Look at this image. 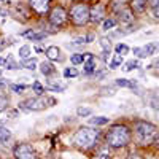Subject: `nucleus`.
<instances>
[{
	"label": "nucleus",
	"mask_w": 159,
	"mask_h": 159,
	"mask_svg": "<svg viewBox=\"0 0 159 159\" xmlns=\"http://www.w3.org/2000/svg\"><path fill=\"white\" fill-rule=\"evenodd\" d=\"M38 70H40V73L45 75V76L56 75V67H54V64H52L51 61H43L42 64L38 65Z\"/></svg>",
	"instance_id": "15"
},
{
	"label": "nucleus",
	"mask_w": 159,
	"mask_h": 159,
	"mask_svg": "<svg viewBox=\"0 0 159 159\" xmlns=\"http://www.w3.org/2000/svg\"><path fill=\"white\" fill-rule=\"evenodd\" d=\"M37 65H38L37 59L32 57V59H27V61H24V62H22V69H27V70L34 72V70L37 69Z\"/></svg>",
	"instance_id": "32"
},
{
	"label": "nucleus",
	"mask_w": 159,
	"mask_h": 159,
	"mask_svg": "<svg viewBox=\"0 0 159 159\" xmlns=\"http://www.w3.org/2000/svg\"><path fill=\"white\" fill-rule=\"evenodd\" d=\"M126 2H127V0H111V2H110V10L118 15L123 8H126Z\"/></svg>",
	"instance_id": "24"
},
{
	"label": "nucleus",
	"mask_w": 159,
	"mask_h": 159,
	"mask_svg": "<svg viewBox=\"0 0 159 159\" xmlns=\"http://www.w3.org/2000/svg\"><path fill=\"white\" fill-rule=\"evenodd\" d=\"M3 69H7V70H18V69H22V64L16 62L13 56H7V59H5V67H3Z\"/></svg>",
	"instance_id": "19"
},
{
	"label": "nucleus",
	"mask_w": 159,
	"mask_h": 159,
	"mask_svg": "<svg viewBox=\"0 0 159 159\" xmlns=\"http://www.w3.org/2000/svg\"><path fill=\"white\" fill-rule=\"evenodd\" d=\"M96 40V35L94 34H84L81 37H76L75 38V43H72V46H81V45H88V43H92Z\"/></svg>",
	"instance_id": "17"
},
{
	"label": "nucleus",
	"mask_w": 159,
	"mask_h": 159,
	"mask_svg": "<svg viewBox=\"0 0 159 159\" xmlns=\"http://www.w3.org/2000/svg\"><path fill=\"white\" fill-rule=\"evenodd\" d=\"M70 62H72L73 65H81V64L84 62V57H83L81 52H75V54L70 56Z\"/></svg>",
	"instance_id": "34"
},
{
	"label": "nucleus",
	"mask_w": 159,
	"mask_h": 159,
	"mask_svg": "<svg viewBox=\"0 0 159 159\" xmlns=\"http://www.w3.org/2000/svg\"><path fill=\"white\" fill-rule=\"evenodd\" d=\"M127 159H145L142 154H139V153H130L129 156H127Z\"/></svg>",
	"instance_id": "39"
},
{
	"label": "nucleus",
	"mask_w": 159,
	"mask_h": 159,
	"mask_svg": "<svg viewBox=\"0 0 159 159\" xmlns=\"http://www.w3.org/2000/svg\"><path fill=\"white\" fill-rule=\"evenodd\" d=\"M10 15L15 18L16 21L27 22L32 18V10L29 8V5L25 7L22 3H11L10 5Z\"/></svg>",
	"instance_id": "7"
},
{
	"label": "nucleus",
	"mask_w": 159,
	"mask_h": 159,
	"mask_svg": "<svg viewBox=\"0 0 159 159\" xmlns=\"http://www.w3.org/2000/svg\"><path fill=\"white\" fill-rule=\"evenodd\" d=\"M157 126L150 121H135L134 123V137L140 147H150L157 135Z\"/></svg>",
	"instance_id": "3"
},
{
	"label": "nucleus",
	"mask_w": 159,
	"mask_h": 159,
	"mask_svg": "<svg viewBox=\"0 0 159 159\" xmlns=\"http://www.w3.org/2000/svg\"><path fill=\"white\" fill-rule=\"evenodd\" d=\"M132 51H134V54H135L137 57H140V59H143V57H150V56L156 54V52L159 51V43L151 42V43L145 45V46H135Z\"/></svg>",
	"instance_id": "11"
},
{
	"label": "nucleus",
	"mask_w": 159,
	"mask_h": 159,
	"mask_svg": "<svg viewBox=\"0 0 159 159\" xmlns=\"http://www.w3.org/2000/svg\"><path fill=\"white\" fill-rule=\"evenodd\" d=\"M0 15H2V16H8V15H10V8H8V7L3 8L2 2H0Z\"/></svg>",
	"instance_id": "38"
},
{
	"label": "nucleus",
	"mask_w": 159,
	"mask_h": 159,
	"mask_svg": "<svg viewBox=\"0 0 159 159\" xmlns=\"http://www.w3.org/2000/svg\"><path fill=\"white\" fill-rule=\"evenodd\" d=\"M100 137H102L100 130H97L96 127L81 126V127H78V130H75L73 143H75L76 148L83 150V151H88V150L96 148L100 143Z\"/></svg>",
	"instance_id": "1"
},
{
	"label": "nucleus",
	"mask_w": 159,
	"mask_h": 159,
	"mask_svg": "<svg viewBox=\"0 0 159 159\" xmlns=\"http://www.w3.org/2000/svg\"><path fill=\"white\" fill-rule=\"evenodd\" d=\"M91 5L88 2H75L69 8V21L75 27H84L89 24Z\"/></svg>",
	"instance_id": "4"
},
{
	"label": "nucleus",
	"mask_w": 159,
	"mask_h": 159,
	"mask_svg": "<svg viewBox=\"0 0 159 159\" xmlns=\"http://www.w3.org/2000/svg\"><path fill=\"white\" fill-rule=\"evenodd\" d=\"M13 159H38L37 151L29 143H18L13 148Z\"/></svg>",
	"instance_id": "8"
},
{
	"label": "nucleus",
	"mask_w": 159,
	"mask_h": 159,
	"mask_svg": "<svg viewBox=\"0 0 159 159\" xmlns=\"http://www.w3.org/2000/svg\"><path fill=\"white\" fill-rule=\"evenodd\" d=\"M0 67H5V59L0 57Z\"/></svg>",
	"instance_id": "46"
},
{
	"label": "nucleus",
	"mask_w": 159,
	"mask_h": 159,
	"mask_svg": "<svg viewBox=\"0 0 159 159\" xmlns=\"http://www.w3.org/2000/svg\"><path fill=\"white\" fill-rule=\"evenodd\" d=\"M150 69H159V57H156V59L153 61V64L150 65Z\"/></svg>",
	"instance_id": "42"
},
{
	"label": "nucleus",
	"mask_w": 159,
	"mask_h": 159,
	"mask_svg": "<svg viewBox=\"0 0 159 159\" xmlns=\"http://www.w3.org/2000/svg\"><path fill=\"white\" fill-rule=\"evenodd\" d=\"M3 84H7V81H3V78H0V86H3Z\"/></svg>",
	"instance_id": "47"
},
{
	"label": "nucleus",
	"mask_w": 159,
	"mask_h": 159,
	"mask_svg": "<svg viewBox=\"0 0 159 159\" xmlns=\"http://www.w3.org/2000/svg\"><path fill=\"white\" fill-rule=\"evenodd\" d=\"M30 89H32V92H34L35 96H45V92L48 91L40 81H34V83L30 84Z\"/></svg>",
	"instance_id": "25"
},
{
	"label": "nucleus",
	"mask_w": 159,
	"mask_h": 159,
	"mask_svg": "<svg viewBox=\"0 0 159 159\" xmlns=\"http://www.w3.org/2000/svg\"><path fill=\"white\" fill-rule=\"evenodd\" d=\"M56 105V99L54 97H49V96H35L30 99H25L24 102L18 103V110L21 111H42L46 110L49 107H54Z\"/></svg>",
	"instance_id": "5"
},
{
	"label": "nucleus",
	"mask_w": 159,
	"mask_h": 159,
	"mask_svg": "<svg viewBox=\"0 0 159 159\" xmlns=\"http://www.w3.org/2000/svg\"><path fill=\"white\" fill-rule=\"evenodd\" d=\"M30 54H32V49H30L29 45H22V46L19 48V51H18V56H19V59H22V61L30 59Z\"/></svg>",
	"instance_id": "26"
},
{
	"label": "nucleus",
	"mask_w": 159,
	"mask_h": 159,
	"mask_svg": "<svg viewBox=\"0 0 159 159\" xmlns=\"http://www.w3.org/2000/svg\"><path fill=\"white\" fill-rule=\"evenodd\" d=\"M115 84L118 88H127V89H137V83L134 80H127V78H118Z\"/></svg>",
	"instance_id": "18"
},
{
	"label": "nucleus",
	"mask_w": 159,
	"mask_h": 159,
	"mask_svg": "<svg viewBox=\"0 0 159 159\" xmlns=\"http://www.w3.org/2000/svg\"><path fill=\"white\" fill-rule=\"evenodd\" d=\"M137 67H140V62H139L137 59H130V61H127V62L124 64L123 70H124V72H132V70L137 69Z\"/></svg>",
	"instance_id": "31"
},
{
	"label": "nucleus",
	"mask_w": 159,
	"mask_h": 159,
	"mask_svg": "<svg viewBox=\"0 0 159 159\" xmlns=\"http://www.w3.org/2000/svg\"><path fill=\"white\" fill-rule=\"evenodd\" d=\"M107 18V8L103 3L97 2L94 5H91V15H89V22L91 24H102L103 19Z\"/></svg>",
	"instance_id": "10"
},
{
	"label": "nucleus",
	"mask_w": 159,
	"mask_h": 159,
	"mask_svg": "<svg viewBox=\"0 0 159 159\" xmlns=\"http://www.w3.org/2000/svg\"><path fill=\"white\" fill-rule=\"evenodd\" d=\"M27 5L34 15L43 18V16H48V13L52 7V0H27Z\"/></svg>",
	"instance_id": "9"
},
{
	"label": "nucleus",
	"mask_w": 159,
	"mask_h": 159,
	"mask_svg": "<svg viewBox=\"0 0 159 159\" xmlns=\"http://www.w3.org/2000/svg\"><path fill=\"white\" fill-rule=\"evenodd\" d=\"M135 25H124L123 29H119L118 34H121V35H127V34H132V32H135Z\"/></svg>",
	"instance_id": "37"
},
{
	"label": "nucleus",
	"mask_w": 159,
	"mask_h": 159,
	"mask_svg": "<svg viewBox=\"0 0 159 159\" xmlns=\"http://www.w3.org/2000/svg\"><path fill=\"white\" fill-rule=\"evenodd\" d=\"M78 75H80V72H78L76 67H65V69H64V78H67V80L76 78Z\"/></svg>",
	"instance_id": "30"
},
{
	"label": "nucleus",
	"mask_w": 159,
	"mask_h": 159,
	"mask_svg": "<svg viewBox=\"0 0 159 159\" xmlns=\"http://www.w3.org/2000/svg\"><path fill=\"white\" fill-rule=\"evenodd\" d=\"M34 49H35V52H45V49H43L42 46H35Z\"/></svg>",
	"instance_id": "45"
},
{
	"label": "nucleus",
	"mask_w": 159,
	"mask_h": 159,
	"mask_svg": "<svg viewBox=\"0 0 159 159\" xmlns=\"http://www.w3.org/2000/svg\"><path fill=\"white\" fill-rule=\"evenodd\" d=\"M34 32H35L34 29H27V30H24V32H21V37H27V38H29V37H30V35H32Z\"/></svg>",
	"instance_id": "40"
},
{
	"label": "nucleus",
	"mask_w": 159,
	"mask_h": 159,
	"mask_svg": "<svg viewBox=\"0 0 159 159\" xmlns=\"http://www.w3.org/2000/svg\"><path fill=\"white\" fill-rule=\"evenodd\" d=\"M0 159H2V157H0Z\"/></svg>",
	"instance_id": "48"
},
{
	"label": "nucleus",
	"mask_w": 159,
	"mask_h": 159,
	"mask_svg": "<svg viewBox=\"0 0 159 159\" xmlns=\"http://www.w3.org/2000/svg\"><path fill=\"white\" fill-rule=\"evenodd\" d=\"M48 35H49V32H46V30H42V32H34V34L29 37V42H42V40H45Z\"/></svg>",
	"instance_id": "29"
},
{
	"label": "nucleus",
	"mask_w": 159,
	"mask_h": 159,
	"mask_svg": "<svg viewBox=\"0 0 159 159\" xmlns=\"http://www.w3.org/2000/svg\"><path fill=\"white\" fill-rule=\"evenodd\" d=\"M45 56H46V59L51 61V62H54V61H62V59H64V57L61 56V48L56 46V45L48 46V48L45 49Z\"/></svg>",
	"instance_id": "14"
},
{
	"label": "nucleus",
	"mask_w": 159,
	"mask_h": 159,
	"mask_svg": "<svg viewBox=\"0 0 159 159\" xmlns=\"http://www.w3.org/2000/svg\"><path fill=\"white\" fill-rule=\"evenodd\" d=\"M46 18L52 27L59 30L61 27H64L69 22V10H65L62 5H52Z\"/></svg>",
	"instance_id": "6"
},
{
	"label": "nucleus",
	"mask_w": 159,
	"mask_h": 159,
	"mask_svg": "<svg viewBox=\"0 0 159 159\" xmlns=\"http://www.w3.org/2000/svg\"><path fill=\"white\" fill-rule=\"evenodd\" d=\"M83 67H84V69H83V73H84V75H92V73H96V70H97L96 59L83 62Z\"/></svg>",
	"instance_id": "21"
},
{
	"label": "nucleus",
	"mask_w": 159,
	"mask_h": 159,
	"mask_svg": "<svg viewBox=\"0 0 159 159\" xmlns=\"http://www.w3.org/2000/svg\"><path fill=\"white\" fill-rule=\"evenodd\" d=\"M118 22L121 24V25H132L135 21V13L130 10V7H126L123 8L121 11L118 13Z\"/></svg>",
	"instance_id": "12"
},
{
	"label": "nucleus",
	"mask_w": 159,
	"mask_h": 159,
	"mask_svg": "<svg viewBox=\"0 0 159 159\" xmlns=\"http://www.w3.org/2000/svg\"><path fill=\"white\" fill-rule=\"evenodd\" d=\"M123 62H124V56L115 52V54H113V59H111L110 64H108V67H110L111 70H116L118 67H121V65H123Z\"/></svg>",
	"instance_id": "20"
},
{
	"label": "nucleus",
	"mask_w": 159,
	"mask_h": 159,
	"mask_svg": "<svg viewBox=\"0 0 159 159\" xmlns=\"http://www.w3.org/2000/svg\"><path fill=\"white\" fill-rule=\"evenodd\" d=\"M116 24H118V19L116 18L107 16V18L103 19V22H102V30H111V29L116 27Z\"/></svg>",
	"instance_id": "22"
},
{
	"label": "nucleus",
	"mask_w": 159,
	"mask_h": 159,
	"mask_svg": "<svg viewBox=\"0 0 159 159\" xmlns=\"http://www.w3.org/2000/svg\"><path fill=\"white\" fill-rule=\"evenodd\" d=\"M148 7H151V8H157V7H159V0H150V2H148Z\"/></svg>",
	"instance_id": "41"
},
{
	"label": "nucleus",
	"mask_w": 159,
	"mask_h": 159,
	"mask_svg": "<svg viewBox=\"0 0 159 159\" xmlns=\"http://www.w3.org/2000/svg\"><path fill=\"white\" fill-rule=\"evenodd\" d=\"M153 107H154L156 110H159V99H154V100H153Z\"/></svg>",
	"instance_id": "44"
},
{
	"label": "nucleus",
	"mask_w": 159,
	"mask_h": 159,
	"mask_svg": "<svg viewBox=\"0 0 159 159\" xmlns=\"http://www.w3.org/2000/svg\"><path fill=\"white\" fill-rule=\"evenodd\" d=\"M92 115V110L89 107H78L76 108V116L78 118H88Z\"/></svg>",
	"instance_id": "33"
},
{
	"label": "nucleus",
	"mask_w": 159,
	"mask_h": 159,
	"mask_svg": "<svg viewBox=\"0 0 159 159\" xmlns=\"http://www.w3.org/2000/svg\"><path fill=\"white\" fill-rule=\"evenodd\" d=\"M29 88L30 86H27V84H18V83H11L10 84V91L15 92V94H24V91L29 89Z\"/></svg>",
	"instance_id": "28"
},
{
	"label": "nucleus",
	"mask_w": 159,
	"mask_h": 159,
	"mask_svg": "<svg viewBox=\"0 0 159 159\" xmlns=\"http://www.w3.org/2000/svg\"><path fill=\"white\" fill-rule=\"evenodd\" d=\"M148 2L150 0H129V7L134 13H139L140 15V13H143L145 10H147Z\"/></svg>",
	"instance_id": "16"
},
{
	"label": "nucleus",
	"mask_w": 159,
	"mask_h": 159,
	"mask_svg": "<svg viewBox=\"0 0 159 159\" xmlns=\"http://www.w3.org/2000/svg\"><path fill=\"white\" fill-rule=\"evenodd\" d=\"M110 123V118L107 116H96V118H91L89 119V124L94 126V127H99V126H105Z\"/></svg>",
	"instance_id": "23"
},
{
	"label": "nucleus",
	"mask_w": 159,
	"mask_h": 159,
	"mask_svg": "<svg viewBox=\"0 0 159 159\" xmlns=\"http://www.w3.org/2000/svg\"><path fill=\"white\" fill-rule=\"evenodd\" d=\"M11 140V130L7 127H0V143L7 145Z\"/></svg>",
	"instance_id": "27"
},
{
	"label": "nucleus",
	"mask_w": 159,
	"mask_h": 159,
	"mask_svg": "<svg viewBox=\"0 0 159 159\" xmlns=\"http://www.w3.org/2000/svg\"><path fill=\"white\" fill-rule=\"evenodd\" d=\"M132 140V130L126 124H113L105 132V143L111 150L124 148Z\"/></svg>",
	"instance_id": "2"
},
{
	"label": "nucleus",
	"mask_w": 159,
	"mask_h": 159,
	"mask_svg": "<svg viewBox=\"0 0 159 159\" xmlns=\"http://www.w3.org/2000/svg\"><path fill=\"white\" fill-rule=\"evenodd\" d=\"M100 48L102 51H110L111 52V42H110V38H100Z\"/></svg>",
	"instance_id": "36"
},
{
	"label": "nucleus",
	"mask_w": 159,
	"mask_h": 159,
	"mask_svg": "<svg viewBox=\"0 0 159 159\" xmlns=\"http://www.w3.org/2000/svg\"><path fill=\"white\" fill-rule=\"evenodd\" d=\"M115 52L124 56V54H127V52H129V46H127L126 43H118V45L115 46Z\"/></svg>",
	"instance_id": "35"
},
{
	"label": "nucleus",
	"mask_w": 159,
	"mask_h": 159,
	"mask_svg": "<svg viewBox=\"0 0 159 159\" xmlns=\"http://www.w3.org/2000/svg\"><path fill=\"white\" fill-rule=\"evenodd\" d=\"M91 159H111V148L107 143H99L96 147V151L92 153Z\"/></svg>",
	"instance_id": "13"
},
{
	"label": "nucleus",
	"mask_w": 159,
	"mask_h": 159,
	"mask_svg": "<svg viewBox=\"0 0 159 159\" xmlns=\"http://www.w3.org/2000/svg\"><path fill=\"white\" fill-rule=\"evenodd\" d=\"M153 18L159 21V7L157 8H153Z\"/></svg>",
	"instance_id": "43"
}]
</instances>
